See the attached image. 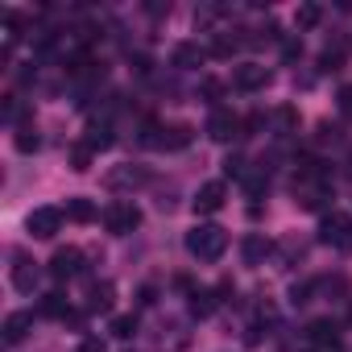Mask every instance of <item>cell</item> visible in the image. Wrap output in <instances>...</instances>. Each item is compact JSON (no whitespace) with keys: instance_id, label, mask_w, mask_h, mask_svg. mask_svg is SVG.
I'll return each instance as SVG.
<instances>
[{"instance_id":"1","label":"cell","mask_w":352,"mask_h":352,"mask_svg":"<svg viewBox=\"0 0 352 352\" xmlns=\"http://www.w3.org/2000/svg\"><path fill=\"white\" fill-rule=\"evenodd\" d=\"M327 199H331V179H327V170H319V162H298V174H294V204H298L302 212H319Z\"/></svg>"},{"instance_id":"2","label":"cell","mask_w":352,"mask_h":352,"mask_svg":"<svg viewBox=\"0 0 352 352\" xmlns=\"http://www.w3.org/2000/svg\"><path fill=\"white\" fill-rule=\"evenodd\" d=\"M228 249V232L220 224H199L195 232H187V253L199 261H220Z\"/></svg>"},{"instance_id":"3","label":"cell","mask_w":352,"mask_h":352,"mask_svg":"<svg viewBox=\"0 0 352 352\" xmlns=\"http://www.w3.org/2000/svg\"><path fill=\"white\" fill-rule=\"evenodd\" d=\"M104 224H108V232L129 236L133 228H141V208H137V204H129V199H116V204H108Z\"/></svg>"},{"instance_id":"4","label":"cell","mask_w":352,"mask_h":352,"mask_svg":"<svg viewBox=\"0 0 352 352\" xmlns=\"http://www.w3.org/2000/svg\"><path fill=\"white\" fill-rule=\"evenodd\" d=\"M25 228H30L34 241H50V236L63 228V212H58V208H38V212H30Z\"/></svg>"},{"instance_id":"5","label":"cell","mask_w":352,"mask_h":352,"mask_svg":"<svg viewBox=\"0 0 352 352\" xmlns=\"http://www.w3.org/2000/svg\"><path fill=\"white\" fill-rule=\"evenodd\" d=\"M348 236H352V220H348L344 212H331V216H323V220H319V241H323V245L344 249V245H348Z\"/></svg>"},{"instance_id":"6","label":"cell","mask_w":352,"mask_h":352,"mask_svg":"<svg viewBox=\"0 0 352 352\" xmlns=\"http://www.w3.org/2000/svg\"><path fill=\"white\" fill-rule=\"evenodd\" d=\"M224 195H228L224 183H204V187L195 191V204H191L195 216H216V212L224 208Z\"/></svg>"},{"instance_id":"7","label":"cell","mask_w":352,"mask_h":352,"mask_svg":"<svg viewBox=\"0 0 352 352\" xmlns=\"http://www.w3.org/2000/svg\"><path fill=\"white\" fill-rule=\"evenodd\" d=\"M50 274L63 282V278H75V274H83V253L75 249V245H67V249H58L54 257H50Z\"/></svg>"},{"instance_id":"8","label":"cell","mask_w":352,"mask_h":352,"mask_svg":"<svg viewBox=\"0 0 352 352\" xmlns=\"http://www.w3.org/2000/svg\"><path fill=\"white\" fill-rule=\"evenodd\" d=\"M270 83V71L261 67V63H241L236 71H232V87H241V91H257V87H265Z\"/></svg>"},{"instance_id":"9","label":"cell","mask_w":352,"mask_h":352,"mask_svg":"<svg viewBox=\"0 0 352 352\" xmlns=\"http://www.w3.org/2000/svg\"><path fill=\"white\" fill-rule=\"evenodd\" d=\"M208 137L224 145V141H232V137H241V120H236L232 112H224V108H216V112H212V120H208Z\"/></svg>"},{"instance_id":"10","label":"cell","mask_w":352,"mask_h":352,"mask_svg":"<svg viewBox=\"0 0 352 352\" xmlns=\"http://www.w3.org/2000/svg\"><path fill=\"white\" fill-rule=\"evenodd\" d=\"M162 137H153L149 145L157 149H187L191 145V124H170V129H157Z\"/></svg>"},{"instance_id":"11","label":"cell","mask_w":352,"mask_h":352,"mask_svg":"<svg viewBox=\"0 0 352 352\" xmlns=\"http://www.w3.org/2000/svg\"><path fill=\"white\" fill-rule=\"evenodd\" d=\"M204 58H208V50L199 42H179L174 46V67L179 71H195V67H204Z\"/></svg>"},{"instance_id":"12","label":"cell","mask_w":352,"mask_h":352,"mask_svg":"<svg viewBox=\"0 0 352 352\" xmlns=\"http://www.w3.org/2000/svg\"><path fill=\"white\" fill-rule=\"evenodd\" d=\"M104 183H108L112 191H116V187H141V183H149V170H145V166H120V170L108 174Z\"/></svg>"},{"instance_id":"13","label":"cell","mask_w":352,"mask_h":352,"mask_svg":"<svg viewBox=\"0 0 352 352\" xmlns=\"http://www.w3.org/2000/svg\"><path fill=\"white\" fill-rule=\"evenodd\" d=\"M30 327H34V315H30V311H13V315L5 319V344H21V340L30 336Z\"/></svg>"},{"instance_id":"14","label":"cell","mask_w":352,"mask_h":352,"mask_svg":"<svg viewBox=\"0 0 352 352\" xmlns=\"http://www.w3.org/2000/svg\"><path fill=\"white\" fill-rule=\"evenodd\" d=\"M13 286H17L21 294H34V286H38V270H34V261H25L21 253H17V265H13Z\"/></svg>"},{"instance_id":"15","label":"cell","mask_w":352,"mask_h":352,"mask_svg":"<svg viewBox=\"0 0 352 352\" xmlns=\"http://www.w3.org/2000/svg\"><path fill=\"white\" fill-rule=\"evenodd\" d=\"M112 298H116L112 282H91V290H87V311H112Z\"/></svg>"},{"instance_id":"16","label":"cell","mask_w":352,"mask_h":352,"mask_svg":"<svg viewBox=\"0 0 352 352\" xmlns=\"http://www.w3.org/2000/svg\"><path fill=\"white\" fill-rule=\"evenodd\" d=\"M216 302H220V294H216V290H191V302H187V307H191V315H195V319H208V315L216 311Z\"/></svg>"},{"instance_id":"17","label":"cell","mask_w":352,"mask_h":352,"mask_svg":"<svg viewBox=\"0 0 352 352\" xmlns=\"http://www.w3.org/2000/svg\"><path fill=\"white\" fill-rule=\"evenodd\" d=\"M67 220H75V224H91L96 220V204L91 199H67V212H63Z\"/></svg>"},{"instance_id":"18","label":"cell","mask_w":352,"mask_h":352,"mask_svg":"<svg viewBox=\"0 0 352 352\" xmlns=\"http://www.w3.org/2000/svg\"><path fill=\"white\" fill-rule=\"evenodd\" d=\"M83 145H87L91 153L108 149V145H112V129H108V124H87V137H83Z\"/></svg>"},{"instance_id":"19","label":"cell","mask_w":352,"mask_h":352,"mask_svg":"<svg viewBox=\"0 0 352 352\" xmlns=\"http://www.w3.org/2000/svg\"><path fill=\"white\" fill-rule=\"evenodd\" d=\"M265 257H270V241H265V236H249V241H245V261H249V265H261Z\"/></svg>"},{"instance_id":"20","label":"cell","mask_w":352,"mask_h":352,"mask_svg":"<svg viewBox=\"0 0 352 352\" xmlns=\"http://www.w3.org/2000/svg\"><path fill=\"white\" fill-rule=\"evenodd\" d=\"M42 315H46V319H71V307H67L63 294H46V298H42Z\"/></svg>"},{"instance_id":"21","label":"cell","mask_w":352,"mask_h":352,"mask_svg":"<svg viewBox=\"0 0 352 352\" xmlns=\"http://www.w3.org/2000/svg\"><path fill=\"white\" fill-rule=\"evenodd\" d=\"M13 145H17L21 153H34V149L42 145V137H38V129H34V124H21V129H17V137H13Z\"/></svg>"},{"instance_id":"22","label":"cell","mask_w":352,"mask_h":352,"mask_svg":"<svg viewBox=\"0 0 352 352\" xmlns=\"http://www.w3.org/2000/svg\"><path fill=\"white\" fill-rule=\"evenodd\" d=\"M294 21H298V30H315V25L323 21V9H319V5H298Z\"/></svg>"},{"instance_id":"23","label":"cell","mask_w":352,"mask_h":352,"mask_svg":"<svg viewBox=\"0 0 352 352\" xmlns=\"http://www.w3.org/2000/svg\"><path fill=\"white\" fill-rule=\"evenodd\" d=\"M307 340H311V344H323V340H340V336H336V323H327V319H315V323L307 327Z\"/></svg>"},{"instance_id":"24","label":"cell","mask_w":352,"mask_h":352,"mask_svg":"<svg viewBox=\"0 0 352 352\" xmlns=\"http://www.w3.org/2000/svg\"><path fill=\"white\" fill-rule=\"evenodd\" d=\"M112 336L116 340H133L137 336V315H116L112 319Z\"/></svg>"},{"instance_id":"25","label":"cell","mask_w":352,"mask_h":352,"mask_svg":"<svg viewBox=\"0 0 352 352\" xmlns=\"http://www.w3.org/2000/svg\"><path fill=\"white\" fill-rule=\"evenodd\" d=\"M91 157H96V153H91L83 141H79V145H71V170H79V174H83V170H91Z\"/></svg>"},{"instance_id":"26","label":"cell","mask_w":352,"mask_h":352,"mask_svg":"<svg viewBox=\"0 0 352 352\" xmlns=\"http://www.w3.org/2000/svg\"><path fill=\"white\" fill-rule=\"evenodd\" d=\"M294 129H298V112H294L290 104H286V108H278V133L286 137V133H294Z\"/></svg>"},{"instance_id":"27","label":"cell","mask_w":352,"mask_h":352,"mask_svg":"<svg viewBox=\"0 0 352 352\" xmlns=\"http://www.w3.org/2000/svg\"><path fill=\"white\" fill-rule=\"evenodd\" d=\"M236 46H241V38H216V42H212V54H216V58H232Z\"/></svg>"},{"instance_id":"28","label":"cell","mask_w":352,"mask_h":352,"mask_svg":"<svg viewBox=\"0 0 352 352\" xmlns=\"http://www.w3.org/2000/svg\"><path fill=\"white\" fill-rule=\"evenodd\" d=\"M340 63H344V50H340V46H336V50L327 46V50L319 54V71H340Z\"/></svg>"},{"instance_id":"29","label":"cell","mask_w":352,"mask_h":352,"mask_svg":"<svg viewBox=\"0 0 352 352\" xmlns=\"http://www.w3.org/2000/svg\"><path fill=\"white\" fill-rule=\"evenodd\" d=\"M199 96H204L208 104H216V100L224 96V83H220V79H204V83H199Z\"/></svg>"},{"instance_id":"30","label":"cell","mask_w":352,"mask_h":352,"mask_svg":"<svg viewBox=\"0 0 352 352\" xmlns=\"http://www.w3.org/2000/svg\"><path fill=\"white\" fill-rule=\"evenodd\" d=\"M261 129H265V116H261V112H253V116L241 120V137H257Z\"/></svg>"},{"instance_id":"31","label":"cell","mask_w":352,"mask_h":352,"mask_svg":"<svg viewBox=\"0 0 352 352\" xmlns=\"http://www.w3.org/2000/svg\"><path fill=\"white\" fill-rule=\"evenodd\" d=\"M224 174H228V179H241V174H245V162H241V157H224Z\"/></svg>"},{"instance_id":"32","label":"cell","mask_w":352,"mask_h":352,"mask_svg":"<svg viewBox=\"0 0 352 352\" xmlns=\"http://www.w3.org/2000/svg\"><path fill=\"white\" fill-rule=\"evenodd\" d=\"M245 187H249V195H261V191H265V174H249Z\"/></svg>"},{"instance_id":"33","label":"cell","mask_w":352,"mask_h":352,"mask_svg":"<svg viewBox=\"0 0 352 352\" xmlns=\"http://www.w3.org/2000/svg\"><path fill=\"white\" fill-rule=\"evenodd\" d=\"M311 352H344L340 340H323V344H311Z\"/></svg>"},{"instance_id":"34","label":"cell","mask_w":352,"mask_h":352,"mask_svg":"<svg viewBox=\"0 0 352 352\" xmlns=\"http://www.w3.org/2000/svg\"><path fill=\"white\" fill-rule=\"evenodd\" d=\"M340 112H344V116H352V87H344V91H340Z\"/></svg>"},{"instance_id":"35","label":"cell","mask_w":352,"mask_h":352,"mask_svg":"<svg viewBox=\"0 0 352 352\" xmlns=\"http://www.w3.org/2000/svg\"><path fill=\"white\" fill-rule=\"evenodd\" d=\"M79 352H104V344H100V340H83V348H79Z\"/></svg>"},{"instance_id":"36","label":"cell","mask_w":352,"mask_h":352,"mask_svg":"<svg viewBox=\"0 0 352 352\" xmlns=\"http://www.w3.org/2000/svg\"><path fill=\"white\" fill-rule=\"evenodd\" d=\"M344 253H352V236H348V245H344Z\"/></svg>"},{"instance_id":"37","label":"cell","mask_w":352,"mask_h":352,"mask_svg":"<svg viewBox=\"0 0 352 352\" xmlns=\"http://www.w3.org/2000/svg\"><path fill=\"white\" fill-rule=\"evenodd\" d=\"M348 319H352V311H348Z\"/></svg>"},{"instance_id":"38","label":"cell","mask_w":352,"mask_h":352,"mask_svg":"<svg viewBox=\"0 0 352 352\" xmlns=\"http://www.w3.org/2000/svg\"><path fill=\"white\" fill-rule=\"evenodd\" d=\"M348 166H352V162H348Z\"/></svg>"}]
</instances>
